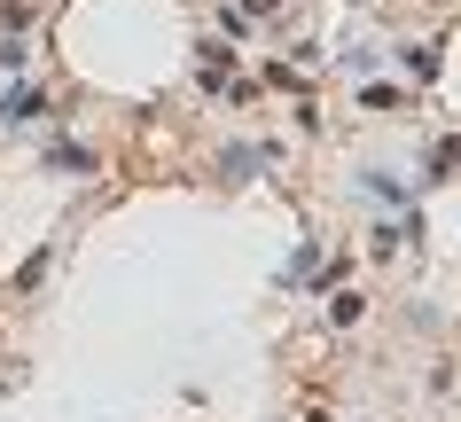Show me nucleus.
<instances>
[{
    "instance_id": "1",
    "label": "nucleus",
    "mask_w": 461,
    "mask_h": 422,
    "mask_svg": "<svg viewBox=\"0 0 461 422\" xmlns=\"http://www.w3.org/2000/svg\"><path fill=\"white\" fill-rule=\"evenodd\" d=\"M40 118V94H32V86H16V94L0 102V125H32Z\"/></svg>"
}]
</instances>
